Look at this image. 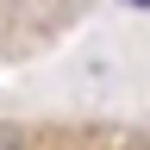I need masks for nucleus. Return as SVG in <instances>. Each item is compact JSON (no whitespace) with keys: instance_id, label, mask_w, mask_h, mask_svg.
<instances>
[{"instance_id":"1","label":"nucleus","mask_w":150,"mask_h":150,"mask_svg":"<svg viewBox=\"0 0 150 150\" xmlns=\"http://www.w3.org/2000/svg\"><path fill=\"white\" fill-rule=\"evenodd\" d=\"M0 150H25V138H19L13 125H0Z\"/></svg>"},{"instance_id":"2","label":"nucleus","mask_w":150,"mask_h":150,"mask_svg":"<svg viewBox=\"0 0 150 150\" xmlns=\"http://www.w3.org/2000/svg\"><path fill=\"white\" fill-rule=\"evenodd\" d=\"M125 6H150V0H125Z\"/></svg>"}]
</instances>
